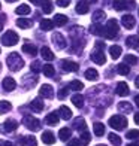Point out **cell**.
<instances>
[{
	"instance_id": "50",
	"label": "cell",
	"mask_w": 139,
	"mask_h": 146,
	"mask_svg": "<svg viewBox=\"0 0 139 146\" xmlns=\"http://www.w3.org/2000/svg\"><path fill=\"white\" fill-rule=\"evenodd\" d=\"M67 146H81V145H79V140H70Z\"/></svg>"
},
{
	"instance_id": "26",
	"label": "cell",
	"mask_w": 139,
	"mask_h": 146,
	"mask_svg": "<svg viewBox=\"0 0 139 146\" xmlns=\"http://www.w3.org/2000/svg\"><path fill=\"white\" fill-rule=\"evenodd\" d=\"M109 54H111V57L114 58V60L120 58L121 57V48L118 45H112L111 48H109Z\"/></svg>"
},
{
	"instance_id": "61",
	"label": "cell",
	"mask_w": 139,
	"mask_h": 146,
	"mask_svg": "<svg viewBox=\"0 0 139 146\" xmlns=\"http://www.w3.org/2000/svg\"><path fill=\"white\" fill-rule=\"evenodd\" d=\"M0 69H2V64H0Z\"/></svg>"
},
{
	"instance_id": "13",
	"label": "cell",
	"mask_w": 139,
	"mask_h": 146,
	"mask_svg": "<svg viewBox=\"0 0 139 146\" xmlns=\"http://www.w3.org/2000/svg\"><path fill=\"white\" fill-rule=\"evenodd\" d=\"M17 128H18V122L15 119H8V121H5V124H3V130L8 131V133L15 131Z\"/></svg>"
},
{
	"instance_id": "59",
	"label": "cell",
	"mask_w": 139,
	"mask_h": 146,
	"mask_svg": "<svg viewBox=\"0 0 139 146\" xmlns=\"http://www.w3.org/2000/svg\"><path fill=\"white\" fill-rule=\"evenodd\" d=\"M6 2H11L12 3V2H17V0H6Z\"/></svg>"
},
{
	"instance_id": "31",
	"label": "cell",
	"mask_w": 139,
	"mask_h": 146,
	"mask_svg": "<svg viewBox=\"0 0 139 146\" xmlns=\"http://www.w3.org/2000/svg\"><path fill=\"white\" fill-rule=\"evenodd\" d=\"M117 72L120 73V75H123V76H127L129 73H130V67H129L127 64H124V63L117 64Z\"/></svg>"
},
{
	"instance_id": "48",
	"label": "cell",
	"mask_w": 139,
	"mask_h": 146,
	"mask_svg": "<svg viewBox=\"0 0 139 146\" xmlns=\"http://www.w3.org/2000/svg\"><path fill=\"white\" fill-rule=\"evenodd\" d=\"M70 0H57V5L60 6V8H66V6H69Z\"/></svg>"
},
{
	"instance_id": "28",
	"label": "cell",
	"mask_w": 139,
	"mask_h": 146,
	"mask_svg": "<svg viewBox=\"0 0 139 146\" xmlns=\"http://www.w3.org/2000/svg\"><path fill=\"white\" fill-rule=\"evenodd\" d=\"M85 78L88 79V81H97L99 79V73L96 69H87L85 70Z\"/></svg>"
},
{
	"instance_id": "44",
	"label": "cell",
	"mask_w": 139,
	"mask_h": 146,
	"mask_svg": "<svg viewBox=\"0 0 139 146\" xmlns=\"http://www.w3.org/2000/svg\"><path fill=\"white\" fill-rule=\"evenodd\" d=\"M30 69H31V72L37 73V72L42 70V66H41V63H39V61H33V63L30 64Z\"/></svg>"
},
{
	"instance_id": "43",
	"label": "cell",
	"mask_w": 139,
	"mask_h": 146,
	"mask_svg": "<svg viewBox=\"0 0 139 146\" xmlns=\"http://www.w3.org/2000/svg\"><path fill=\"white\" fill-rule=\"evenodd\" d=\"M138 63V57H135V55H126L124 57V64H136Z\"/></svg>"
},
{
	"instance_id": "35",
	"label": "cell",
	"mask_w": 139,
	"mask_h": 146,
	"mask_svg": "<svg viewBox=\"0 0 139 146\" xmlns=\"http://www.w3.org/2000/svg\"><path fill=\"white\" fill-rule=\"evenodd\" d=\"M90 140H91V136L88 134L87 131H84L82 134L79 136V145H81V146H87L90 143Z\"/></svg>"
},
{
	"instance_id": "46",
	"label": "cell",
	"mask_w": 139,
	"mask_h": 146,
	"mask_svg": "<svg viewBox=\"0 0 139 146\" xmlns=\"http://www.w3.org/2000/svg\"><path fill=\"white\" fill-rule=\"evenodd\" d=\"M67 91H69V88L67 87H64V88H61L60 91H58V98H60V100H63V98L66 97V96H67Z\"/></svg>"
},
{
	"instance_id": "30",
	"label": "cell",
	"mask_w": 139,
	"mask_h": 146,
	"mask_svg": "<svg viewBox=\"0 0 139 146\" xmlns=\"http://www.w3.org/2000/svg\"><path fill=\"white\" fill-rule=\"evenodd\" d=\"M88 11H90V6L87 3H85V2H78V5H76V12H78V14L84 15V14H87Z\"/></svg>"
},
{
	"instance_id": "39",
	"label": "cell",
	"mask_w": 139,
	"mask_h": 146,
	"mask_svg": "<svg viewBox=\"0 0 139 146\" xmlns=\"http://www.w3.org/2000/svg\"><path fill=\"white\" fill-rule=\"evenodd\" d=\"M112 5H114L115 11H123V9L127 8V0H114Z\"/></svg>"
},
{
	"instance_id": "57",
	"label": "cell",
	"mask_w": 139,
	"mask_h": 146,
	"mask_svg": "<svg viewBox=\"0 0 139 146\" xmlns=\"http://www.w3.org/2000/svg\"><path fill=\"white\" fill-rule=\"evenodd\" d=\"M127 146H139V142H136V143H130V145H127Z\"/></svg>"
},
{
	"instance_id": "47",
	"label": "cell",
	"mask_w": 139,
	"mask_h": 146,
	"mask_svg": "<svg viewBox=\"0 0 139 146\" xmlns=\"http://www.w3.org/2000/svg\"><path fill=\"white\" fill-rule=\"evenodd\" d=\"M139 137V131L138 130H130L127 131V139H138Z\"/></svg>"
},
{
	"instance_id": "15",
	"label": "cell",
	"mask_w": 139,
	"mask_h": 146,
	"mask_svg": "<svg viewBox=\"0 0 139 146\" xmlns=\"http://www.w3.org/2000/svg\"><path fill=\"white\" fill-rule=\"evenodd\" d=\"M58 116L63 118L64 121H67V119L72 118V110L67 108V106H61V108L58 109Z\"/></svg>"
},
{
	"instance_id": "33",
	"label": "cell",
	"mask_w": 139,
	"mask_h": 146,
	"mask_svg": "<svg viewBox=\"0 0 139 146\" xmlns=\"http://www.w3.org/2000/svg\"><path fill=\"white\" fill-rule=\"evenodd\" d=\"M41 29L43 31H49V30L54 29V23H52L51 19H42L41 21Z\"/></svg>"
},
{
	"instance_id": "27",
	"label": "cell",
	"mask_w": 139,
	"mask_h": 146,
	"mask_svg": "<svg viewBox=\"0 0 139 146\" xmlns=\"http://www.w3.org/2000/svg\"><path fill=\"white\" fill-rule=\"evenodd\" d=\"M118 110L124 112V113H129V112L133 110V106H132L129 102H121V103H118Z\"/></svg>"
},
{
	"instance_id": "2",
	"label": "cell",
	"mask_w": 139,
	"mask_h": 146,
	"mask_svg": "<svg viewBox=\"0 0 139 146\" xmlns=\"http://www.w3.org/2000/svg\"><path fill=\"white\" fill-rule=\"evenodd\" d=\"M109 125L114 130H124L127 127V118L123 116V115H114L109 118Z\"/></svg>"
},
{
	"instance_id": "25",
	"label": "cell",
	"mask_w": 139,
	"mask_h": 146,
	"mask_svg": "<svg viewBox=\"0 0 139 146\" xmlns=\"http://www.w3.org/2000/svg\"><path fill=\"white\" fill-rule=\"evenodd\" d=\"M23 52H25V54H29L31 57H35L37 54V49H36V46L35 45H31V43H25L23 46Z\"/></svg>"
},
{
	"instance_id": "40",
	"label": "cell",
	"mask_w": 139,
	"mask_h": 146,
	"mask_svg": "<svg viewBox=\"0 0 139 146\" xmlns=\"http://www.w3.org/2000/svg\"><path fill=\"white\" fill-rule=\"evenodd\" d=\"M72 103H74L76 108H82L84 106V97L81 94H75L74 97H72Z\"/></svg>"
},
{
	"instance_id": "1",
	"label": "cell",
	"mask_w": 139,
	"mask_h": 146,
	"mask_svg": "<svg viewBox=\"0 0 139 146\" xmlns=\"http://www.w3.org/2000/svg\"><path fill=\"white\" fill-rule=\"evenodd\" d=\"M6 64H8V67H9L12 72H18V70L23 69L24 60L19 57V54H17V52H12V54H9L8 58H6Z\"/></svg>"
},
{
	"instance_id": "34",
	"label": "cell",
	"mask_w": 139,
	"mask_h": 146,
	"mask_svg": "<svg viewBox=\"0 0 139 146\" xmlns=\"http://www.w3.org/2000/svg\"><path fill=\"white\" fill-rule=\"evenodd\" d=\"M52 9H54V6H52L51 0H43V2H42V11H43V14H51Z\"/></svg>"
},
{
	"instance_id": "52",
	"label": "cell",
	"mask_w": 139,
	"mask_h": 146,
	"mask_svg": "<svg viewBox=\"0 0 139 146\" xmlns=\"http://www.w3.org/2000/svg\"><path fill=\"white\" fill-rule=\"evenodd\" d=\"M135 122L139 125V112H136V113H135Z\"/></svg>"
},
{
	"instance_id": "36",
	"label": "cell",
	"mask_w": 139,
	"mask_h": 146,
	"mask_svg": "<svg viewBox=\"0 0 139 146\" xmlns=\"http://www.w3.org/2000/svg\"><path fill=\"white\" fill-rule=\"evenodd\" d=\"M15 12L18 15H29L30 14V6L29 5H19L15 9Z\"/></svg>"
},
{
	"instance_id": "37",
	"label": "cell",
	"mask_w": 139,
	"mask_h": 146,
	"mask_svg": "<svg viewBox=\"0 0 139 146\" xmlns=\"http://www.w3.org/2000/svg\"><path fill=\"white\" fill-rule=\"evenodd\" d=\"M67 88L69 90H74V91H81L84 88V84L79 82V81H72V82H69Z\"/></svg>"
},
{
	"instance_id": "45",
	"label": "cell",
	"mask_w": 139,
	"mask_h": 146,
	"mask_svg": "<svg viewBox=\"0 0 139 146\" xmlns=\"http://www.w3.org/2000/svg\"><path fill=\"white\" fill-rule=\"evenodd\" d=\"M102 18H105L103 11H96L94 14H93V19H94V21H99V19H102Z\"/></svg>"
},
{
	"instance_id": "10",
	"label": "cell",
	"mask_w": 139,
	"mask_h": 146,
	"mask_svg": "<svg viewBox=\"0 0 139 146\" xmlns=\"http://www.w3.org/2000/svg\"><path fill=\"white\" fill-rule=\"evenodd\" d=\"M115 92L120 97H126L129 94V85L126 84V82H118L117 84V88H115Z\"/></svg>"
},
{
	"instance_id": "14",
	"label": "cell",
	"mask_w": 139,
	"mask_h": 146,
	"mask_svg": "<svg viewBox=\"0 0 139 146\" xmlns=\"http://www.w3.org/2000/svg\"><path fill=\"white\" fill-rule=\"evenodd\" d=\"M3 88L6 91H14L17 88V82H15V79H12V78H5L3 79Z\"/></svg>"
},
{
	"instance_id": "41",
	"label": "cell",
	"mask_w": 139,
	"mask_h": 146,
	"mask_svg": "<svg viewBox=\"0 0 139 146\" xmlns=\"http://www.w3.org/2000/svg\"><path fill=\"white\" fill-rule=\"evenodd\" d=\"M108 139H109V142L112 145H115V146H120L121 145V139H120V136H117L115 133H111V134L108 136Z\"/></svg>"
},
{
	"instance_id": "60",
	"label": "cell",
	"mask_w": 139,
	"mask_h": 146,
	"mask_svg": "<svg viewBox=\"0 0 139 146\" xmlns=\"http://www.w3.org/2000/svg\"><path fill=\"white\" fill-rule=\"evenodd\" d=\"M97 146H105V145H97Z\"/></svg>"
},
{
	"instance_id": "56",
	"label": "cell",
	"mask_w": 139,
	"mask_h": 146,
	"mask_svg": "<svg viewBox=\"0 0 139 146\" xmlns=\"http://www.w3.org/2000/svg\"><path fill=\"white\" fill-rule=\"evenodd\" d=\"M84 2H85V3H87V5H90V3H94V2H96V0H84Z\"/></svg>"
},
{
	"instance_id": "20",
	"label": "cell",
	"mask_w": 139,
	"mask_h": 146,
	"mask_svg": "<svg viewBox=\"0 0 139 146\" xmlns=\"http://www.w3.org/2000/svg\"><path fill=\"white\" fill-rule=\"evenodd\" d=\"M30 108H31V110H35V112L43 110V100H41V98H35V100H31Z\"/></svg>"
},
{
	"instance_id": "29",
	"label": "cell",
	"mask_w": 139,
	"mask_h": 146,
	"mask_svg": "<svg viewBox=\"0 0 139 146\" xmlns=\"http://www.w3.org/2000/svg\"><path fill=\"white\" fill-rule=\"evenodd\" d=\"M31 24L33 23L30 21V19H27V18H18L17 19V25L19 29H30Z\"/></svg>"
},
{
	"instance_id": "6",
	"label": "cell",
	"mask_w": 139,
	"mask_h": 146,
	"mask_svg": "<svg viewBox=\"0 0 139 146\" xmlns=\"http://www.w3.org/2000/svg\"><path fill=\"white\" fill-rule=\"evenodd\" d=\"M52 42H54V45L58 49H63V48H66V45H67V42H66V39L61 33H54V35H52Z\"/></svg>"
},
{
	"instance_id": "62",
	"label": "cell",
	"mask_w": 139,
	"mask_h": 146,
	"mask_svg": "<svg viewBox=\"0 0 139 146\" xmlns=\"http://www.w3.org/2000/svg\"><path fill=\"white\" fill-rule=\"evenodd\" d=\"M0 8H2V5H0Z\"/></svg>"
},
{
	"instance_id": "19",
	"label": "cell",
	"mask_w": 139,
	"mask_h": 146,
	"mask_svg": "<svg viewBox=\"0 0 139 146\" xmlns=\"http://www.w3.org/2000/svg\"><path fill=\"white\" fill-rule=\"evenodd\" d=\"M41 55H42L43 60H46V61H52V60H54V54H52V51L48 46H43L41 49Z\"/></svg>"
},
{
	"instance_id": "54",
	"label": "cell",
	"mask_w": 139,
	"mask_h": 146,
	"mask_svg": "<svg viewBox=\"0 0 139 146\" xmlns=\"http://www.w3.org/2000/svg\"><path fill=\"white\" fill-rule=\"evenodd\" d=\"M135 85H136V87L139 88V76H138V78L135 79Z\"/></svg>"
},
{
	"instance_id": "55",
	"label": "cell",
	"mask_w": 139,
	"mask_h": 146,
	"mask_svg": "<svg viewBox=\"0 0 139 146\" xmlns=\"http://www.w3.org/2000/svg\"><path fill=\"white\" fill-rule=\"evenodd\" d=\"M135 102H136V104H138V108H139V94L135 97Z\"/></svg>"
},
{
	"instance_id": "38",
	"label": "cell",
	"mask_w": 139,
	"mask_h": 146,
	"mask_svg": "<svg viewBox=\"0 0 139 146\" xmlns=\"http://www.w3.org/2000/svg\"><path fill=\"white\" fill-rule=\"evenodd\" d=\"M42 72H43V75H45V76H48V78L54 76V73H55L54 67H52V64H45L43 67H42Z\"/></svg>"
},
{
	"instance_id": "4",
	"label": "cell",
	"mask_w": 139,
	"mask_h": 146,
	"mask_svg": "<svg viewBox=\"0 0 139 146\" xmlns=\"http://www.w3.org/2000/svg\"><path fill=\"white\" fill-rule=\"evenodd\" d=\"M18 40H19L18 35L12 30H8L2 36V45H5V46H14V45L18 43Z\"/></svg>"
},
{
	"instance_id": "23",
	"label": "cell",
	"mask_w": 139,
	"mask_h": 146,
	"mask_svg": "<svg viewBox=\"0 0 139 146\" xmlns=\"http://www.w3.org/2000/svg\"><path fill=\"white\" fill-rule=\"evenodd\" d=\"M70 136H72V131H70V128H67V127H64V128H61L60 131H58V137H60V140H63V142L69 140Z\"/></svg>"
},
{
	"instance_id": "22",
	"label": "cell",
	"mask_w": 139,
	"mask_h": 146,
	"mask_svg": "<svg viewBox=\"0 0 139 146\" xmlns=\"http://www.w3.org/2000/svg\"><path fill=\"white\" fill-rule=\"evenodd\" d=\"M54 25H58V27H61V25H64V24H67V17L66 15H63V14H57L55 17H54Z\"/></svg>"
},
{
	"instance_id": "8",
	"label": "cell",
	"mask_w": 139,
	"mask_h": 146,
	"mask_svg": "<svg viewBox=\"0 0 139 146\" xmlns=\"http://www.w3.org/2000/svg\"><path fill=\"white\" fill-rule=\"evenodd\" d=\"M61 69L64 72H76L79 69V64L75 61H70V60H63L61 61Z\"/></svg>"
},
{
	"instance_id": "11",
	"label": "cell",
	"mask_w": 139,
	"mask_h": 146,
	"mask_svg": "<svg viewBox=\"0 0 139 146\" xmlns=\"http://www.w3.org/2000/svg\"><path fill=\"white\" fill-rule=\"evenodd\" d=\"M19 145L21 146H37V142L35 136H24L19 139Z\"/></svg>"
},
{
	"instance_id": "42",
	"label": "cell",
	"mask_w": 139,
	"mask_h": 146,
	"mask_svg": "<svg viewBox=\"0 0 139 146\" xmlns=\"http://www.w3.org/2000/svg\"><path fill=\"white\" fill-rule=\"evenodd\" d=\"M12 109V104L9 102H0V113H6V112H9Z\"/></svg>"
},
{
	"instance_id": "24",
	"label": "cell",
	"mask_w": 139,
	"mask_h": 146,
	"mask_svg": "<svg viewBox=\"0 0 139 146\" xmlns=\"http://www.w3.org/2000/svg\"><path fill=\"white\" fill-rule=\"evenodd\" d=\"M126 45L129 48H139V37L138 36H129L126 39Z\"/></svg>"
},
{
	"instance_id": "16",
	"label": "cell",
	"mask_w": 139,
	"mask_h": 146,
	"mask_svg": "<svg viewBox=\"0 0 139 146\" xmlns=\"http://www.w3.org/2000/svg\"><path fill=\"white\" fill-rule=\"evenodd\" d=\"M58 119H60L58 113H55V112H51V113L46 115V118H45V122L48 124V125H57V124H58Z\"/></svg>"
},
{
	"instance_id": "3",
	"label": "cell",
	"mask_w": 139,
	"mask_h": 146,
	"mask_svg": "<svg viewBox=\"0 0 139 146\" xmlns=\"http://www.w3.org/2000/svg\"><path fill=\"white\" fill-rule=\"evenodd\" d=\"M103 35H105L106 39H114L118 35V23H117V19H109L106 27H105Z\"/></svg>"
},
{
	"instance_id": "12",
	"label": "cell",
	"mask_w": 139,
	"mask_h": 146,
	"mask_svg": "<svg viewBox=\"0 0 139 146\" xmlns=\"http://www.w3.org/2000/svg\"><path fill=\"white\" fill-rule=\"evenodd\" d=\"M121 24L124 25L126 29H133L135 24H136L135 17H132V15H124V17L121 18Z\"/></svg>"
},
{
	"instance_id": "5",
	"label": "cell",
	"mask_w": 139,
	"mask_h": 146,
	"mask_svg": "<svg viewBox=\"0 0 139 146\" xmlns=\"http://www.w3.org/2000/svg\"><path fill=\"white\" fill-rule=\"evenodd\" d=\"M23 124H24L29 130H31V131H37V130H41V121H39L37 118H35V116H31V115L24 116Z\"/></svg>"
},
{
	"instance_id": "49",
	"label": "cell",
	"mask_w": 139,
	"mask_h": 146,
	"mask_svg": "<svg viewBox=\"0 0 139 146\" xmlns=\"http://www.w3.org/2000/svg\"><path fill=\"white\" fill-rule=\"evenodd\" d=\"M96 48H97L96 51H100V49L103 51V49H105V43H103V42H100V40L96 42Z\"/></svg>"
},
{
	"instance_id": "21",
	"label": "cell",
	"mask_w": 139,
	"mask_h": 146,
	"mask_svg": "<svg viewBox=\"0 0 139 146\" xmlns=\"http://www.w3.org/2000/svg\"><path fill=\"white\" fill-rule=\"evenodd\" d=\"M74 128L78 130V131H85V128H87V125H85V121H84V118H75V121H74Z\"/></svg>"
},
{
	"instance_id": "18",
	"label": "cell",
	"mask_w": 139,
	"mask_h": 146,
	"mask_svg": "<svg viewBox=\"0 0 139 146\" xmlns=\"http://www.w3.org/2000/svg\"><path fill=\"white\" fill-rule=\"evenodd\" d=\"M42 142L45 145H52L55 142V136L52 134L51 131H43V134H42Z\"/></svg>"
},
{
	"instance_id": "17",
	"label": "cell",
	"mask_w": 139,
	"mask_h": 146,
	"mask_svg": "<svg viewBox=\"0 0 139 146\" xmlns=\"http://www.w3.org/2000/svg\"><path fill=\"white\" fill-rule=\"evenodd\" d=\"M103 31H105L103 25H102V24H99V23L93 24L91 27H90V33H91V35H94V36H102V35H103Z\"/></svg>"
},
{
	"instance_id": "9",
	"label": "cell",
	"mask_w": 139,
	"mask_h": 146,
	"mask_svg": "<svg viewBox=\"0 0 139 146\" xmlns=\"http://www.w3.org/2000/svg\"><path fill=\"white\" fill-rule=\"evenodd\" d=\"M91 61H94L96 64H100L103 66L105 63H106V57H105L103 51H94L91 54Z\"/></svg>"
},
{
	"instance_id": "53",
	"label": "cell",
	"mask_w": 139,
	"mask_h": 146,
	"mask_svg": "<svg viewBox=\"0 0 139 146\" xmlns=\"http://www.w3.org/2000/svg\"><path fill=\"white\" fill-rule=\"evenodd\" d=\"M3 146H15V145H14V143H11V142H5Z\"/></svg>"
},
{
	"instance_id": "51",
	"label": "cell",
	"mask_w": 139,
	"mask_h": 146,
	"mask_svg": "<svg viewBox=\"0 0 139 146\" xmlns=\"http://www.w3.org/2000/svg\"><path fill=\"white\" fill-rule=\"evenodd\" d=\"M30 2H31L33 5H42L43 0H30Z\"/></svg>"
},
{
	"instance_id": "7",
	"label": "cell",
	"mask_w": 139,
	"mask_h": 146,
	"mask_svg": "<svg viewBox=\"0 0 139 146\" xmlns=\"http://www.w3.org/2000/svg\"><path fill=\"white\" fill-rule=\"evenodd\" d=\"M39 96L43 97V98H52L54 97V90H52L51 85H42L41 88H39Z\"/></svg>"
},
{
	"instance_id": "58",
	"label": "cell",
	"mask_w": 139,
	"mask_h": 146,
	"mask_svg": "<svg viewBox=\"0 0 139 146\" xmlns=\"http://www.w3.org/2000/svg\"><path fill=\"white\" fill-rule=\"evenodd\" d=\"M2 29H3V25H2V21H0V31H2Z\"/></svg>"
},
{
	"instance_id": "32",
	"label": "cell",
	"mask_w": 139,
	"mask_h": 146,
	"mask_svg": "<svg viewBox=\"0 0 139 146\" xmlns=\"http://www.w3.org/2000/svg\"><path fill=\"white\" fill-rule=\"evenodd\" d=\"M93 131H94L96 136H103L105 134V125L102 122H96L93 125Z\"/></svg>"
}]
</instances>
